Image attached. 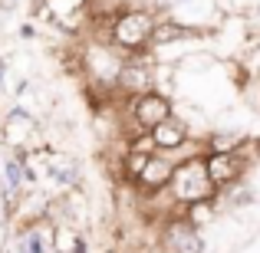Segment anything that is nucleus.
Instances as JSON below:
<instances>
[{
	"mask_svg": "<svg viewBox=\"0 0 260 253\" xmlns=\"http://www.w3.org/2000/svg\"><path fill=\"white\" fill-rule=\"evenodd\" d=\"M66 253H89V237L83 234V230H73L70 234V250Z\"/></svg>",
	"mask_w": 260,
	"mask_h": 253,
	"instance_id": "obj_11",
	"label": "nucleus"
},
{
	"mask_svg": "<svg viewBox=\"0 0 260 253\" xmlns=\"http://www.w3.org/2000/svg\"><path fill=\"white\" fill-rule=\"evenodd\" d=\"M102 253H119V250H102Z\"/></svg>",
	"mask_w": 260,
	"mask_h": 253,
	"instance_id": "obj_16",
	"label": "nucleus"
},
{
	"mask_svg": "<svg viewBox=\"0 0 260 253\" xmlns=\"http://www.w3.org/2000/svg\"><path fill=\"white\" fill-rule=\"evenodd\" d=\"M7 73H10V59L0 56V92H4V83H7Z\"/></svg>",
	"mask_w": 260,
	"mask_h": 253,
	"instance_id": "obj_12",
	"label": "nucleus"
},
{
	"mask_svg": "<svg viewBox=\"0 0 260 253\" xmlns=\"http://www.w3.org/2000/svg\"><path fill=\"white\" fill-rule=\"evenodd\" d=\"M46 174L56 188H79L83 184V165H79L73 155H63V152H53L46 148Z\"/></svg>",
	"mask_w": 260,
	"mask_h": 253,
	"instance_id": "obj_10",
	"label": "nucleus"
},
{
	"mask_svg": "<svg viewBox=\"0 0 260 253\" xmlns=\"http://www.w3.org/2000/svg\"><path fill=\"white\" fill-rule=\"evenodd\" d=\"M250 158H254L250 148H237V152H204L208 177H211L217 194L234 188V184H241L244 177L250 174Z\"/></svg>",
	"mask_w": 260,
	"mask_h": 253,
	"instance_id": "obj_6",
	"label": "nucleus"
},
{
	"mask_svg": "<svg viewBox=\"0 0 260 253\" xmlns=\"http://www.w3.org/2000/svg\"><path fill=\"white\" fill-rule=\"evenodd\" d=\"M148 135H152V141H155V152L175 155V158H181V155L198 141L194 135H191V128L184 125L181 115H168V119L158 122V125H155Z\"/></svg>",
	"mask_w": 260,
	"mask_h": 253,
	"instance_id": "obj_8",
	"label": "nucleus"
},
{
	"mask_svg": "<svg viewBox=\"0 0 260 253\" xmlns=\"http://www.w3.org/2000/svg\"><path fill=\"white\" fill-rule=\"evenodd\" d=\"M13 253H30V247H26L20 237H13Z\"/></svg>",
	"mask_w": 260,
	"mask_h": 253,
	"instance_id": "obj_14",
	"label": "nucleus"
},
{
	"mask_svg": "<svg viewBox=\"0 0 260 253\" xmlns=\"http://www.w3.org/2000/svg\"><path fill=\"white\" fill-rule=\"evenodd\" d=\"M37 37V26L33 23H20V40H33Z\"/></svg>",
	"mask_w": 260,
	"mask_h": 253,
	"instance_id": "obj_13",
	"label": "nucleus"
},
{
	"mask_svg": "<svg viewBox=\"0 0 260 253\" xmlns=\"http://www.w3.org/2000/svg\"><path fill=\"white\" fill-rule=\"evenodd\" d=\"M155 26H158V10H148V7H119L112 13V23H109V43L115 50H122L125 56L148 53L152 50Z\"/></svg>",
	"mask_w": 260,
	"mask_h": 253,
	"instance_id": "obj_1",
	"label": "nucleus"
},
{
	"mask_svg": "<svg viewBox=\"0 0 260 253\" xmlns=\"http://www.w3.org/2000/svg\"><path fill=\"white\" fill-rule=\"evenodd\" d=\"M214 184L208 177V165H204V152H194V155H181L175 165V174H172V184H168V197L178 204V207H188V204H198V201H208L214 197Z\"/></svg>",
	"mask_w": 260,
	"mask_h": 253,
	"instance_id": "obj_2",
	"label": "nucleus"
},
{
	"mask_svg": "<svg viewBox=\"0 0 260 253\" xmlns=\"http://www.w3.org/2000/svg\"><path fill=\"white\" fill-rule=\"evenodd\" d=\"M0 145L20 158H30L37 148H43V128H40L37 115L23 105L7 109L0 115Z\"/></svg>",
	"mask_w": 260,
	"mask_h": 253,
	"instance_id": "obj_4",
	"label": "nucleus"
},
{
	"mask_svg": "<svg viewBox=\"0 0 260 253\" xmlns=\"http://www.w3.org/2000/svg\"><path fill=\"white\" fill-rule=\"evenodd\" d=\"M155 240H158L161 253H204V230L184 217V207H175L168 217L155 224Z\"/></svg>",
	"mask_w": 260,
	"mask_h": 253,
	"instance_id": "obj_5",
	"label": "nucleus"
},
{
	"mask_svg": "<svg viewBox=\"0 0 260 253\" xmlns=\"http://www.w3.org/2000/svg\"><path fill=\"white\" fill-rule=\"evenodd\" d=\"M250 152H254V158L260 161V135H254V141H250Z\"/></svg>",
	"mask_w": 260,
	"mask_h": 253,
	"instance_id": "obj_15",
	"label": "nucleus"
},
{
	"mask_svg": "<svg viewBox=\"0 0 260 253\" xmlns=\"http://www.w3.org/2000/svg\"><path fill=\"white\" fill-rule=\"evenodd\" d=\"M175 165H178V158H175V155L155 152L152 158H148L145 171H142V174H139V181H135V191H139L142 197H155V194H165V191H168V184H172Z\"/></svg>",
	"mask_w": 260,
	"mask_h": 253,
	"instance_id": "obj_9",
	"label": "nucleus"
},
{
	"mask_svg": "<svg viewBox=\"0 0 260 253\" xmlns=\"http://www.w3.org/2000/svg\"><path fill=\"white\" fill-rule=\"evenodd\" d=\"M155 79H158V63L152 53H132V56H125L119 69L115 92H119V99H135L142 92H152Z\"/></svg>",
	"mask_w": 260,
	"mask_h": 253,
	"instance_id": "obj_7",
	"label": "nucleus"
},
{
	"mask_svg": "<svg viewBox=\"0 0 260 253\" xmlns=\"http://www.w3.org/2000/svg\"><path fill=\"white\" fill-rule=\"evenodd\" d=\"M122 125H125V135H142L152 132L158 122H165L168 115H175V95L161 92V89H152V92H142L135 99H125L119 109Z\"/></svg>",
	"mask_w": 260,
	"mask_h": 253,
	"instance_id": "obj_3",
	"label": "nucleus"
}]
</instances>
